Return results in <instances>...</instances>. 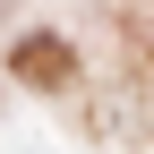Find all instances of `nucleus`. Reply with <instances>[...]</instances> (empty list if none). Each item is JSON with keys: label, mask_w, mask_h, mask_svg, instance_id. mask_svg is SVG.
Wrapping results in <instances>:
<instances>
[{"label": "nucleus", "mask_w": 154, "mask_h": 154, "mask_svg": "<svg viewBox=\"0 0 154 154\" xmlns=\"http://www.w3.org/2000/svg\"><path fill=\"white\" fill-rule=\"evenodd\" d=\"M17 77H34V86H69V77H77V51L60 43V34H26V43H17Z\"/></svg>", "instance_id": "nucleus-1"}]
</instances>
